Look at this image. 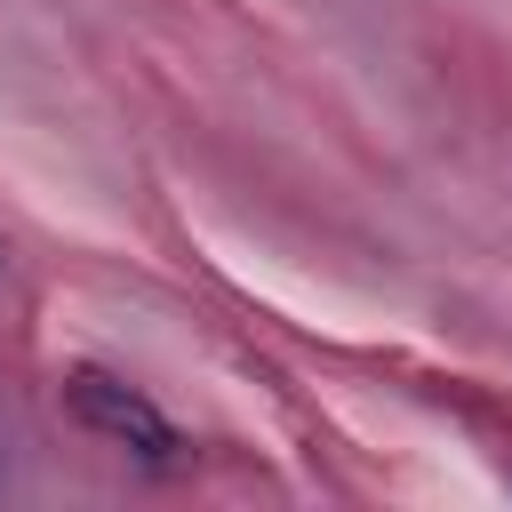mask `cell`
<instances>
[{
  "label": "cell",
  "mask_w": 512,
  "mask_h": 512,
  "mask_svg": "<svg viewBox=\"0 0 512 512\" xmlns=\"http://www.w3.org/2000/svg\"><path fill=\"white\" fill-rule=\"evenodd\" d=\"M64 408H72V424H88L96 440H112V448H128V456H144V464H168V456H176V424H168L136 384H120V376H104V368H72V376H64Z\"/></svg>",
  "instance_id": "cell-1"
},
{
  "label": "cell",
  "mask_w": 512,
  "mask_h": 512,
  "mask_svg": "<svg viewBox=\"0 0 512 512\" xmlns=\"http://www.w3.org/2000/svg\"><path fill=\"white\" fill-rule=\"evenodd\" d=\"M0 272H8V248H0Z\"/></svg>",
  "instance_id": "cell-2"
}]
</instances>
